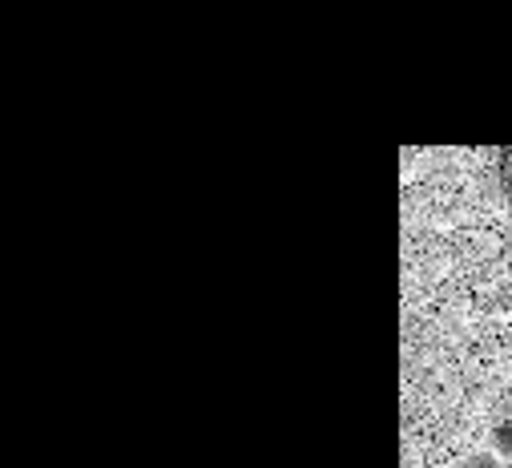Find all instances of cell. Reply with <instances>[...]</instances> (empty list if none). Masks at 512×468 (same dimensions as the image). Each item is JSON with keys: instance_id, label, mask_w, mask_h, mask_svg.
I'll return each mask as SVG.
<instances>
[{"instance_id": "1", "label": "cell", "mask_w": 512, "mask_h": 468, "mask_svg": "<svg viewBox=\"0 0 512 468\" xmlns=\"http://www.w3.org/2000/svg\"><path fill=\"white\" fill-rule=\"evenodd\" d=\"M488 448H492L500 460H512V420L492 424V432H488Z\"/></svg>"}, {"instance_id": "2", "label": "cell", "mask_w": 512, "mask_h": 468, "mask_svg": "<svg viewBox=\"0 0 512 468\" xmlns=\"http://www.w3.org/2000/svg\"><path fill=\"white\" fill-rule=\"evenodd\" d=\"M452 468H504V460L492 448H476V452H464Z\"/></svg>"}]
</instances>
